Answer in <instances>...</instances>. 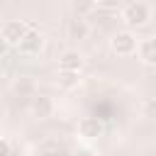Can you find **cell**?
<instances>
[{"label": "cell", "mask_w": 156, "mask_h": 156, "mask_svg": "<svg viewBox=\"0 0 156 156\" xmlns=\"http://www.w3.org/2000/svg\"><path fill=\"white\" fill-rule=\"evenodd\" d=\"M122 17L129 27H144L151 20V7L146 2H127L122 10Z\"/></svg>", "instance_id": "cell-1"}, {"label": "cell", "mask_w": 156, "mask_h": 156, "mask_svg": "<svg viewBox=\"0 0 156 156\" xmlns=\"http://www.w3.org/2000/svg\"><path fill=\"white\" fill-rule=\"evenodd\" d=\"M29 29H32V27H29L27 22H22V20H7V22L2 24L0 34H2V41H5L7 46H20V41L27 37Z\"/></svg>", "instance_id": "cell-2"}, {"label": "cell", "mask_w": 156, "mask_h": 156, "mask_svg": "<svg viewBox=\"0 0 156 156\" xmlns=\"http://www.w3.org/2000/svg\"><path fill=\"white\" fill-rule=\"evenodd\" d=\"M110 46H112V51H115L117 56H129V54H134V51L139 49L136 37H134V32H129V29L115 32L112 39H110Z\"/></svg>", "instance_id": "cell-3"}, {"label": "cell", "mask_w": 156, "mask_h": 156, "mask_svg": "<svg viewBox=\"0 0 156 156\" xmlns=\"http://www.w3.org/2000/svg\"><path fill=\"white\" fill-rule=\"evenodd\" d=\"M20 54H24V56H34V54H39L41 49H44V34L39 32V29H29L27 32V37L20 41Z\"/></svg>", "instance_id": "cell-4"}, {"label": "cell", "mask_w": 156, "mask_h": 156, "mask_svg": "<svg viewBox=\"0 0 156 156\" xmlns=\"http://www.w3.org/2000/svg\"><path fill=\"white\" fill-rule=\"evenodd\" d=\"M83 68V56L76 51V49H68L58 56V71H73V73H80Z\"/></svg>", "instance_id": "cell-5"}, {"label": "cell", "mask_w": 156, "mask_h": 156, "mask_svg": "<svg viewBox=\"0 0 156 156\" xmlns=\"http://www.w3.org/2000/svg\"><path fill=\"white\" fill-rule=\"evenodd\" d=\"M32 115L39 119H49L54 115V100L49 95H37L32 100Z\"/></svg>", "instance_id": "cell-6"}, {"label": "cell", "mask_w": 156, "mask_h": 156, "mask_svg": "<svg viewBox=\"0 0 156 156\" xmlns=\"http://www.w3.org/2000/svg\"><path fill=\"white\" fill-rule=\"evenodd\" d=\"M78 132H80V136H85V139H98V136L102 134V122H100L98 117H83V119L78 122Z\"/></svg>", "instance_id": "cell-7"}, {"label": "cell", "mask_w": 156, "mask_h": 156, "mask_svg": "<svg viewBox=\"0 0 156 156\" xmlns=\"http://www.w3.org/2000/svg\"><path fill=\"white\" fill-rule=\"evenodd\" d=\"M139 58L146 66H156V37H149L139 41Z\"/></svg>", "instance_id": "cell-8"}, {"label": "cell", "mask_w": 156, "mask_h": 156, "mask_svg": "<svg viewBox=\"0 0 156 156\" xmlns=\"http://www.w3.org/2000/svg\"><path fill=\"white\" fill-rule=\"evenodd\" d=\"M88 34H90V24L83 20V17H76V20H71V24H68V37L71 39H88Z\"/></svg>", "instance_id": "cell-9"}, {"label": "cell", "mask_w": 156, "mask_h": 156, "mask_svg": "<svg viewBox=\"0 0 156 156\" xmlns=\"http://www.w3.org/2000/svg\"><path fill=\"white\" fill-rule=\"evenodd\" d=\"M78 73H73V71H58V76H56V83H58V88H63V90H71V88H76L78 85Z\"/></svg>", "instance_id": "cell-10"}, {"label": "cell", "mask_w": 156, "mask_h": 156, "mask_svg": "<svg viewBox=\"0 0 156 156\" xmlns=\"http://www.w3.org/2000/svg\"><path fill=\"white\" fill-rule=\"evenodd\" d=\"M15 90L22 95V93H32V83L29 80H24V78H20L17 83H15Z\"/></svg>", "instance_id": "cell-11"}, {"label": "cell", "mask_w": 156, "mask_h": 156, "mask_svg": "<svg viewBox=\"0 0 156 156\" xmlns=\"http://www.w3.org/2000/svg\"><path fill=\"white\" fill-rule=\"evenodd\" d=\"M98 10H117V2H110V0L98 2Z\"/></svg>", "instance_id": "cell-12"}, {"label": "cell", "mask_w": 156, "mask_h": 156, "mask_svg": "<svg viewBox=\"0 0 156 156\" xmlns=\"http://www.w3.org/2000/svg\"><path fill=\"white\" fill-rule=\"evenodd\" d=\"M2 156H10V141L2 139Z\"/></svg>", "instance_id": "cell-13"}]
</instances>
